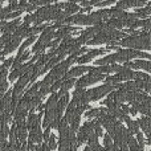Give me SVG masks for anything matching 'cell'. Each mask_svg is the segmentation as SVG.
I'll use <instances>...</instances> for the list:
<instances>
[{"instance_id":"6da1fadb","label":"cell","mask_w":151,"mask_h":151,"mask_svg":"<svg viewBox=\"0 0 151 151\" xmlns=\"http://www.w3.org/2000/svg\"><path fill=\"white\" fill-rule=\"evenodd\" d=\"M118 47H126L129 49H150V33L142 32L137 36H126L117 42Z\"/></svg>"},{"instance_id":"2e32d148","label":"cell","mask_w":151,"mask_h":151,"mask_svg":"<svg viewBox=\"0 0 151 151\" xmlns=\"http://www.w3.org/2000/svg\"><path fill=\"white\" fill-rule=\"evenodd\" d=\"M123 121L127 123V130H129V133H130L131 135H133V134H138L139 133V126H138V123H137V121L130 119L127 115L125 117V119Z\"/></svg>"},{"instance_id":"5b68a950","label":"cell","mask_w":151,"mask_h":151,"mask_svg":"<svg viewBox=\"0 0 151 151\" xmlns=\"http://www.w3.org/2000/svg\"><path fill=\"white\" fill-rule=\"evenodd\" d=\"M149 4L147 0H121V1L117 3V7L118 9H127V8H131V7H135V8H142L145 5Z\"/></svg>"},{"instance_id":"4dcf8cb0","label":"cell","mask_w":151,"mask_h":151,"mask_svg":"<svg viewBox=\"0 0 151 151\" xmlns=\"http://www.w3.org/2000/svg\"><path fill=\"white\" fill-rule=\"evenodd\" d=\"M16 57H19V58H20V61H21V63H24V61H25V60H28V58L31 57V52H27V50H25V52H24L23 55H20V56H16Z\"/></svg>"},{"instance_id":"4316f807","label":"cell","mask_w":151,"mask_h":151,"mask_svg":"<svg viewBox=\"0 0 151 151\" xmlns=\"http://www.w3.org/2000/svg\"><path fill=\"white\" fill-rule=\"evenodd\" d=\"M7 90H8V82H7V80L0 81V94H3V96H4V93Z\"/></svg>"},{"instance_id":"8992f818","label":"cell","mask_w":151,"mask_h":151,"mask_svg":"<svg viewBox=\"0 0 151 151\" xmlns=\"http://www.w3.org/2000/svg\"><path fill=\"white\" fill-rule=\"evenodd\" d=\"M56 28H57V25H48L47 28H45L44 31L41 32V35H40L39 42L44 44L45 47L48 48L49 42L53 40V36H55V32H56Z\"/></svg>"},{"instance_id":"83f0119b","label":"cell","mask_w":151,"mask_h":151,"mask_svg":"<svg viewBox=\"0 0 151 151\" xmlns=\"http://www.w3.org/2000/svg\"><path fill=\"white\" fill-rule=\"evenodd\" d=\"M0 134H1L4 138H7L8 134H9V129L7 125H0Z\"/></svg>"},{"instance_id":"e0dca14e","label":"cell","mask_w":151,"mask_h":151,"mask_svg":"<svg viewBox=\"0 0 151 151\" xmlns=\"http://www.w3.org/2000/svg\"><path fill=\"white\" fill-rule=\"evenodd\" d=\"M69 123H70V127L69 129H70L72 131H74V133H77L78 129H80V123H81V115H78L74 113V115L70 118Z\"/></svg>"},{"instance_id":"74e56055","label":"cell","mask_w":151,"mask_h":151,"mask_svg":"<svg viewBox=\"0 0 151 151\" xmlns=\"http://www.w3.org/2000/svg\"><path fill=\"white\" fill-rule=\"evenodd\" d=\"M0 8H1V4H0Z\"/></svg>"},{"instance_id":"7402d4cb","label":"cell","mask_w":151,"mask_h":151,"mask_svg":"<svg viewBox=\"0 0 151 151\" xmlns=\"http://www.w3.org/2000/svg\"><path fill=\"white\" fill-rule=\"evenodd\" d=\"M63 78H60V80H56L55 82L50 85V88H49V93L52 91V93H56L57 90H60V88H61V85H63Z\"/></svg>"},{"instance_id":"8d00e7d4","label":"cell","mask_w":151,"mask_h":151,"mask_svg":"<svg viewBox=\"0 0 151 151\" xmlns=\"http://www.w3.org/2000/svg\"><path fill=\"white\" fill-rule=\"evenodd\" d=\"M3 1H4V0H0V4H1V3H3Z\"/></svg>"},{"instance_id":"ac0fdd59","label":"cell","mask_w":151,"mask_h":151,"mask_svg":"<svg viewBox=\"0 0 151 151\" xmlns=\"http://www.w3.org/2000/svg\"><path fill=\"white\" fill-rule=\"evenodd\" d=\"M57 101H58V96H57V93H53L52 96L49 97L48 102L45 104V110H55L56 105H57Z\"/></svg>"},{"instance_id":"f1b7e54d","label":"cell","mask_w":151,"mask_h":151,"mask_svg":"<svg viewBox=\"0 0 151 151\" xmlns=\"http://www.w3.org/2000/svg\"><path fill=\"white\" fill-rule=\"evenodd\" d=\"M7 76H8V70H7V68H4L3 65H0V81L7 80Z\"/></svg>"},{"instance_id":"836d02e7","label":"cell","mask_w":151,"mask_h":151,"mask_svg":"<svg viewBox=\"0 0 151 151\" xmlns=\"http://www.w3.org/2000/svg\"><path fill=\"white\" fill-rule=\"evenodd\" d=\"M91 151H105V149L102 146H99V145H97V146H94L93 149H90Z\"/></svg>"},{"instance_id":"3957f363","label":"cell","mask_w":151,"mask_h":151,"mask_svg":"<svg viewBox=\"0 0 151 151\" xmlns=\"http://www.w3.org/2000/svg\"><path fill=\"white\" fill-rule=\"evenodd\" d=\"M106 52H109V49H106V48H102V49H93V50H88V52L85 53V55L80 56L78 58H76V61H77L78 64H85V63H89V61H91L94 57H97V56H102L105 55Z\"/></svg>"},{"instance_id":"d6a6232c","label":"cell","mask_w":151,"mask_h":151,"mask_svg":"<svg viewBox=\"0 0 151 151\" xmlns=\"http://www.w3.org/2000/svg\"><path fill=\"white\" fill-rule=\"evenodd\" d=\"M12 63H13V57H9V58H7V60L4 61V63H3V66H4V68H11V65H12Z\"/></svg>"},{"instance_id":"7a4b0ae2","label":"cell","mask_w":151,"mask_h":151,"mask_svg":"<svg viewBox=\"0 0 151 151\" xmlns=\"http://www.w3.org/2000/svg\"><path fill=\"white\" fill-rule=\"evenodd\" d=\"M121 83H115V85H109V83H105L102 86H98V88L90 89V90H85V96L88 98L89 102L91 101H98L102 97H105L106 94H109L110 91H114L115 89H119Z\"/></svg>"},{"instance_id":"9a60e30c","label":"cell","mask_w":151,"mask_h":151,"mask_svg":"<svg viewBox=\"0 0 151 151\" xmlns=\"http://www.w3.org/2000/svg\"><path fill=\"white\" fill-rule=\"evenodd\" d=\"M20 24H21V19L20 17L15 19V20H12L11 23H7V25L4 27V29H3V32L7 35H12L13 32L17 29V27L20 25Z\"/></svg>"},{"instance_id":"d6986e66","label":"cell","mask_w":151,"mask_h":151,"mask_svg":"<svg viewBox=\"0 0 151 151\" xmlns=\"http://www.w3.org/2000/svg\"><path fill=\"white\" fill-rule=\"evenodd\" d=\"M135 13H138L141 17H149L150 13H151V7H150V4L145 5V7H142V8H137Z\"/></svg>"},{"instance_id":"f546056e","label":"cell","mask_w":151,"mask_h":151,"mask_svg":"<svg viewBox=\"0 0 151 151\" xmlns=\"http://www.w3.org/2000/svg\"><path fill=\"white\" fill-rule=\"evenodd\" d=\"M50 130H52V129H50L49 126H48V127H45V131H44V133H42V139H44V141H45V143H47V142H48V139H49Z\"/></svg>"},{"instance_id":"8fae6325","label":"cell","mask_w":151,"mask_h":151,"mask_svg":"<svg viewBox=\"0 0 151 151\" xmlns=\"http://www.w3.org/2000/svg\"><path fill=\"white\" fill-rule=\"evenodd\" d=\"M89 70V66H83V65H78L72 68L69 72H66L65 74L63 76V80H69V78H76L78 76H82L85 72Z\"/></svg>"},{"instance_id":"ba28073f","label":"cell","mask_w":151,"mask_h":151,"mask_svg":"<svg viewBox=\"0 0 151 151\" xmlns=\"http://www.w3.org/2000/svg\"><path fill=\"white\" fill-rule=\"evenodd\" d=\"M137 123H138V126L143 130V133L146 134V137H147V141H146L145 145H151V139H150V135H151V118L147 117V115H145V117L137 119Z\"/></svg>"},{"instance_id":"cb8c5ba5","label":"cell","mask_w":151,"mask_h":151,"mask_svg":"<svg viewBox=\"0 0 151 151\" xmlns=\"http://www.w3.org/2000/svg\"><path fill=\"white\" fill-rule=\"evenodd\" d=\"M113 143H114V142H113V139L109 137V134H105V135H104V149L110 147Z\"/></svg>"},{"instance_id":"7c38bea8","label":"cell","mask_w":151,"mask_h":151,"mask_svg":"<svg viewBox=\"0 0 151 151\" xmlns=\"http://www.w3.org/2000/svg\"><path fill=\"white\" fill-rule=\"evenodd\" d=\"M133 72L130 68H125V66H122V69H121L119 72H118L117 74H115V78H117V81L121 83V81H133Z\"/></svg>"},{"instance_id":"4fadbf2b","label":"cell","mask_w":151,"mask_h":151,"mask_svg":"<svg viewBox=\"0 0 151 151\" xmlns=\"http://www.w3.org/2000/svg\"><path fill=\"white\" fill-rule=\"evenodd\" d=\"M107 113V109L106 107H97V109H89L88 113H85V117L86 119H94V118H99L102 117L104 114Z\"/></svg>"},{"instance_id":"ffe728a7","label":"cell","mask_w":151,"mask_h":151,"mask_svg":"<svg viewBox=\"0 0 151 151\" xmlns=\"http://www.w3.org/2000/svg\"><path fill=\"white\" fill-rule=\"evenodd\" d=\"M88 145H89V147L90 149H93L94 146H97L98 145V135H97L96 133H91L90 135H89V138H88Z\"/></svg>"},{"instance_id":"44dd1931","label":"cell","mask_w":151,"mask_h":151,"mask_svg":"<svg viewBox=\"0 0 151 151\" xmlns=\"http://www.w3.org/2000/svg\"><path fill=\"white\" fill-rule=\"evenodd\" d=\"M11 12H12V9H11L9 5H8V7H4V8H0V21L8 19V16H9Z\"/></svg>"},{"instance_id":"484cf974","label":"cell","mask_w":151,"mask_h":151,"mask_svg":"<svg viewBox=\"0 0 151 151\" xmlns=\"http://www.w3.org/2000/svg\"><path fill=\"white\" fill-rule=\"evenodd\" d=\"M137 143L139 145V147H141V149H143L145 147V139H143V134H141V131H139L138 134H137Z\"/></svg>"},{"instance_id":"52a82bcc","label":"cell","mask_w":151,"mask_h":151,"mask_svg":"<svg viewBox=\"0 0 151 151\" xmlns=\"http://www.w3.org/2000/svg\"><path fill=\"white\" fill-rule=\"evenodd\" d=\"M20 42H21L20 37H16V36H13V35H12V39H11V41L8 42V44L4 45L3 50H0V60H1V58H4L7 55L12 53L15 49H17V47L20 45Z\"/></svg>"},{"instance_id":"1f68e13d","label":"cell","mask_w":151,"mask_h":151,"mask_svg":"<svg viewBox=\"0 0 151 151\" xmlns=\"http://www.w3.org/2000/svg\"><path fill=\"white\" fill-rule=\"evenodd\" d=\"M35 9H36V5H33V4H31V3H27V5H25V9H24V11H27V12H29V13H31V12H33V11Z\"/></svg>"},{"instance_id":"5bb4252c","label":"cell","mask_w":151,"mask_h":151,"mask_svg":"<svg viewBox=\"0 0 151 151\" xmlns=\"http://www.w3.org/2000/svg\"><path fill=\"white\" fill-rule=\"evenodd\" d=\"M80 5L77 4V3H70V1H66V3H64V12L66 13L68 16H70V15H73V13H78L80 12Z\"/></svg>"},{"instance_id":"e575fe53","label":"cell","mask_w":151,"mask_h":151,"mask_svg":"<svg viewBox=\"0 0 151 151\" xmlns=\"http://www.w3.org/2000/svg\"><path fill=\"white\" fill-rule=\"evenodd\" d=\"M39 151H50L49 147L47 146V145H40V150Z\"/></svg>"},{"instance_id":"d4e9b609","label":"cell","mask_w":151,"mask_h":151,"mask_svg":"<svg viewBox=\"0 0 151 151\" xmlns=\"http://www.w3.org/2000/svg\"><path fill=\"white\" fill-rule=\"evenodd\" d=\"M114 3H117V0H102V1L97 3V7H107V5H111L114 4Z\"/></svg>"},{"instance_id":"603a6c76","label":"cell","mask_w":151,"mask_h":151,"mask_svg":"<svg viewBox=\"0 0 151 151\" xmlns=\"http://www.w3.org/2000/svg\"><path fill=\"white\" fill-rule=\"evenodd\" d=\"M45 145H48V147H49V150H56V147H57V143H56V135L55 134H50L49 135V139H48V142Z\"/></svg>"},{"instance_id":"9c48e42d","label":"cell","mask_w":151,"mask_h":151,"mask_svg":"<svg viewBox=\"0 0 151 151\" xmlns=\"http://www.w3.org/2000/svg\"><path fill=\"white\" fill-rule=\"evenodd\" d=\"M109 42H110V39H109V35H107V32H106V25H105L104 31H101L91 40H89V41L86 42V45H99V44H109Z\"/></svg>"},{"instance_id":"d590c367","label":"cell","mask_w":151,"mask_h":151,"mask_svg":"<svg viewBox=\"0 0 151 151\" xmlns=\"http://www.w3.org/2000/svg\"><path fill=\"white\" fill-rule=\"evenodd\" d=\"M5 25H7V21H5V20L0 21V32H3V29H4Z\"/></svg>"},{"instance_id":"277c9868","label":"cell","mask_w":151,"mask_h":151,"mask_svg":"<svg viewBox=\"0 0 151 151\" xmlns=\"http://www.w3.org/2000/svg\"><path fill=\"white\" fill-rule=\"evenodd\" d=\"M98 121H99V123H101V127L106 129L107 133L113 131L115 129V126H117L118 123H121V122H118L114 117H111L109 113H106V114H104L102 117H99Z\"/></svg>"},{"instance_id":"30bf717a","label":"cell","mask_w":151,"mask_h":151,"mask_svg":"<svg viewBox=\"0 0 151 151\" xmlns=\"http://www.w3.org/2000/svg\"><path fill=\"white\" fill-rule=\"evenodd\" d=\"M16 125V139L20 145H27L25 141L28 138V130H27L25 122L23 123H15Z\"/></svg>"}]
</instances>
